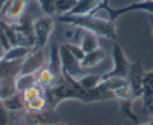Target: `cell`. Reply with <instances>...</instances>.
Returning <instances> with one entry per match:
<instances>
[{"label": "cell", "instance_id": "1", "mask_svg": "<svg viewBox=\"0 0 153 125\" xmlns=\"http://www.w3.org/2000/svg\"><path fill=\"white\" fill-rule=\"evenodd\" d=\"M59 22H65L79 28L85 29L87 32L95 35H100L108 39H116L115 24L110 20L95 16L92 14L87 15H60L56 19Z\"/></svg>", "mask_w": 153, "mask_h": 125}, {"label": "cell", "instance_id": "2", "mask_svg": "<svg viewBox=\"0 0 153 125\" xmlns=\"http://www.w3.org/2000/svg\"><path fill=\"white\" fill-rule=\"evenodd\" d=\"M112 59H114V68L110 71L101 75L102 83L106 80H110V78H125L126 80L128 77L130 70H131V64L128 61L123 49L118 45L114 46Z\"/></svg>", "mask_w": 153, "mask_h": 125}, {"label": "cell", "instance_id": "3", "mask_svg": "<svg viewBox=\"0 0 153 125\" xmlns=\"http://www.w3.org/2000/svg\"><path fill=\"white\" fill-rule=\"evenodd\" d=\"M60 56H61V65H62V74H67L74 80H79V77L85 76L83 68L81 67V62L70 54L65 45L60 46Z\"/></svg>", "mask_w": 153, "mask_h": 125}, {"label": "cell", "instance_id": "4", "mask_svg": "<svg viewBox=\"0 0 153 125\" xmlns=\"http://www.w3.org/2000/svg\"><path fill=\"white\" fill-rule=\"evenodd\" d=\"M54 24L55 22L51 16H41L33 22L36 48H42L48 42L51 32L54 29Z\"/></svg>", "mask_w": 153, "mask_h": 125}, {"label": "cell", "instance_id": "5", "mask_svg": "<svg viewBox=\"0 0 153 125\" xmlns=\"http://www.w3.org/2000/svg\"><path fill=\"white\" fill-rule=\"evenodd\" d=\"M46 62L45 54L41 48H34L27 57L24 59V62L21 63L19 75H29V74H36L40 71Z\"/></svg>", "mask_w": 153, "mask_h": 125}, {"label": "cell", "instance_id": "6", "mask_svg": "<svg viewBox=\"0 0 153 125\" xmlns=\"http://www.w3.org/2000/svg\"><path fill=\"white\" fill-rule=\"evenodd\" d=\"M100 8L105 10V11L108 12V14H109L108 20H110V21L114 22V20L117 19L120 14H124V13L130 12V11L140 10V11H146V12H150L153 14V1L152 0H147V1H143V2H138V4H132V5L126 6V7L122 8V10H112V8H110V7L108 6V0H103V2L98 6V8H97L96 11H94L91 14L95 15V13L97 12Z\"/></svg>", "mask_w": 153, "mask_h": 125}, {"label": "cell", "instance_id": "7", "mask_svg": "<svg viewBox=\"0 0 153 125\" xmlns=\"http://www.w3.org/2000/svg\"><path fill=\"white\" fill-rule=\"evenodd\" d=\"M27 0H10L1 10L0 13H4L8 19L19 20L22 18L27 7Z\"/></svg>", "mask_w": 153, "mask_h": 125}, {"label": "cell", "instance_id": "8", "mask_svg": "<svg viewBox=\"0 0 153 125\" xmlns=\"http://www.w3.org/2000/svg\"><path fill=\"white\" fill-rule=\"evenodd\" d=\"M103 0H77L75 7L65 15H87L98 8Z\"/></svg>", "mask_w": 153, "mask_h": 125}, {"label": "cell", "instance_id": "9", "mask_svg": "<svg viewBox=\"0 0 153 125\" xmlns=\"http://www.w3.org/2000/svg\"><path fill=\"white\" fill-rule=\"evenodd\" d=\"M105 56H106L105 50H103L102 48H97L96 50H92V51L85 54L84 59L81 62V67L82 68H92L102 62L105 59Z\"/></svg>", "mask_w": 153, "mask_h": 125}, {"label": "cell", "instance_id": "10", "mask_svg": "<svg viewBox=\"0 0 153 125\" xmlns=\"http://www.w3.org/2000/svg\"><path fill=\"white\" fill-rule=\"evenodd\" d=\"M32 48L29 47H24V46H15L12 47L10 50H7L5 53V56H4V60L2 61H6V62H13V61H19V60H22L26 59L27 55L32 51Z\"/></svg>", "mask_w": 153, "mask_h": 125}, {"label": "cell", "instance_id": "11", "mask_svg": "<svg viewBox=\"0 0 153 125\" xmlns=\"http://www.w3.org/2000/svg\"><path fill=\"white\" fill-rule=\"evenodd\" d=\"M15 89L16 92H24L27 89L34 87L38 84L36 82V74H29V75H18V77L15 78Z\"/></svg>", "mask_w": 153, "mask_h": 125}, {"label": "cell", "instance_id": "12", "mask_svg": "<svg viewBox=\"0 0 153 125\" xmlns=\"http://www.w3.org/2000/svg\"><path fill=\"white\" fill-rule=\"evenodd\" d=\"M48 69L51 70L54 75L62 73V65H61V56H60V47L55 43L51 45V57L48 63Z\"/></svg>", "mask_w": 153, "mask_h": 125}, {"label": "cell", "instance_id": "13", "mask_svg": "<svg viewBox=\"0 0 153 125\" xmlns=\"http://www.w3.org/2000/svg\"><path fill=\"white\" fill-rule=\"evenodd\" d=\"M77 82L82 89H84L87 91H92L102 84V77H101V75L90 74V75L81 77L79 80H77Z\"/></svg>", "mask_w": 153, "mask_h": 125}, {"label": "cell", "instance_id": "14", "mask_svg": "<svg viewBox=\"0 0 153 125\" xmlns=\"http://www.w3.org/2000/svg\"><path fill=\"white\" fill-rule=\"evenodd\" d=\"M1 103L6 110H11V111H16V110L22 109L24 106H26L21 94H14L13 96H10V97L2 100Z\"/></svg>", "mask_w": 153, "mask_h": 125}, {"label": "cell", "instance_id": "15", "mask_svg": "<svg viewBox=\"0 0 153 125\" xmlns=\"http://www.w3.org/2000/svg\"><path fill=\"white\" fill-rule=\"evenodd\" d=\"M81 48L82 50L87 54V53H90L92 50H96L97 48H100V45H98V39L96 38L95 34L92 33H85L83 34L82 36V40H81Z\"/></svg>", "mask_w": 153, "mask_h": 125}, {"label": "cell", "instance_id": "16", "mask_svg": "<svg viewBox=\"0 0 153 125\" xmlns=\"http://www.w3.org/2000/svg\"><path fill=\"white\" fill-rule=\"evenodd\" d=\"M55 81V75L48 68H42L36 74V82L41 88H49Z\"/></svg>", "mask_w": 153, "mask_h": 125}, {"label": "cell", "instance_id": "17", "mask_svg": "<svg viewBox=\"0 0 153 125\" xmlns=\"http://www.w3.org/2000/svg\"><path fill=\"white\" fill-rule=\"evenodd\" d=\"M46 105H47V100L43 96H40L38 98H34L26 103V108L30 112H42Z\"/></svg>", "mask_w": 153, "mask_h": 125}, {"label": "cell", "instance_id": "18", "mask_svg": "<svg viewBox=\"0 0 153 125\" xmlns=\"http://www.w3.org/2000/svg\"><path fill=\"white\" fill-rule=\"evenodd\" d=\"M0 25L2 26L7 38L10 40V43L12 47H15V46H19V41H18V32H16V28H15V25H10V24H6L5 21H1Z\"/></svg>", "mask_w": 153, "mask_h": 125}, {"label": "cell", "instance_id": "19", "mask_svg": "<svg viewBox=\"0 0 153 125\" xmlns=\"http://www.w3.org/2000/svg\"><path fill=\"white\" fill-rule=\"evenodd\" d=\"M77 0H56V13L65 15L75 7Z\"/></svg>", "mask_w": 153, "mask_h": 125}, {"label": "cell", "instance_id": "20", "mask_svg": "<svg viewBox=\"0 0 153 125\" xmlns=\"http://www.w3.org/2000/svg\"><path fill=\"white\" fill-rule=\"evenodd\" d=\"M42 88L40 87V86H34V87L29 88V89H27L26 91H24L21 95H22V100L25 102V104L27 102H29V100H34V98H38L40 96H42Z\"/></svg>", "mask_w": 153, "mask_h": 125}, {"label": "cell", "instance_id": "21", "mask_svg": "<svg viewBox=\"0 0 153 125\" xmlns=\"http://www.w3.org/2000/svg\"><path fill=\"white\" fill-rule=\"evenodd\" d=\"M38 2L47 15H53L56 13V0H38Z\"/></svg>", "mask_w": 153, "mask_h": 125}, {"label": "cell", "instance_id": "22", "mask_svg": "<svg viewBox=\"0 0 153 125\" xmlns=\"http://www.w3.org/2000/svg\"><path fill=\"white\" fill-rule=\"evenodd\" d=\"M65 46H67V48L68 50L70 51V54L76 59L77 61H79V62H82V60L84 59V56H85V53L82 50L81 48V46H76V45H70V43H65Z\"/></svg>", "mask_w": 153, "mask_h": 125}, {"label": "cell", "instance_id": "23", "mask_svg": "<svg viewBox=\"0 0 153 125\" xmlns=\"http://www.w3.org/2000/svg\"><path fill=\"white\" fill-rule=\"evenodd\" d=\"M0 45L5 49V51H7V50H10L12 48V46L10 43V40L7 38V35H6V33H5V31H4L1 25H0Z\"/></svg>", "mask_w": 153, "mask_h": 125}, {"label": "cell", "instance_id": "24", "mask_svg": "<svg viewBox=\"0 0 153 125\" xmlns=\"http://www.w3.org/2000/svg\"><path fill=\"white\" fill-rule=\"evenodd\" d=\"M5 49L1 47V45H0V61H2L4 60V56H5Z\"/></svg>", "mask_w": 153, "mask_h": 125}, {"label": "cell", "instance_id": "25", "mask_svg": "<svg viewBox=\"0 0 153 125\" xmlns=\"http://www.w3.org/2000/svg\"><path fill=\"white\" fill-rule=\"evenodd\" d=\"M10 0H0V12H1V10H2V7L8 2Z\"/></svg>", "mask_w": 153, "mask_h": 125}, {"label": "cell", "instance_id": "26", "mask_svg": "<svg viewBox=\"0 0 153 125\" xmlns=\"http://www.w3.org/2000/svg\"><path fill=\"white\" fill-rule=\"evenodd\" d=\"M140 125H153V122H150V123H146V124H140Z\"/></svg>", "mask_w": 153, "mask_h": 125}, {"label": "cell", "instance_id": "27", "mask_svg": "<svg viewBox=\"0 0 153 125\" xmlns=\"http://www.w3.org/2000/svg\"><path fill=\"white\" fill-rule=\"evenodd\" d=\"M53 125H64V124H62V123H56V124H53Z\"/></svg>", "mask_w": 153, "mask_h": 125}, {"label": "cell", "instance_id": "28", "mask_svg": "<svg viewBox=\"0 0 153 125\" xmlns=\"http://www.w3.org/2000/svg\"><path fill=\"white\" fill-rule=\"evenodd\" d=\"M38 125H45V124H38Z\"/></svg>", "mask_w": 153, "mask_h": 125}, {"label": "cell", "instance_id": "29", "mask_svg": "<svg viewBox=\"0 0 153 125\" xmlns=\"http://www.w3.org/2000/svg\"><path fill=\"white\" fill-rule=\"evenodd\" d=\"M143 1H147V0H143Z\"/></svg>", "mask_w": 153, "mask_h": 125}, {"label": "cell", "instance_id": "30", "mask_svg": "<svg viewBox=\"0 0 153 125\" xmlns=\"http://www.w3.org/2000/svg\"><path fill=\"white\" fill-rule=\"evenodd\" d=\"M27 1H28V0H27Z\"/></svg>", "mask_w": 153, "mask_h": 125}, {"label": "cell", "instance_id": "31", "mask_svg": "<svg viewBox=\"0 0 153 125\" xmlns=\"http://www.w3.org/2000/svg\"><path fill=\"white\" fill-rule=\"evenodd\" d=\"M152 1H153V0H152Z\"/></svg>", "mask_w": 153, "mask_h": 125}]
</instances>
